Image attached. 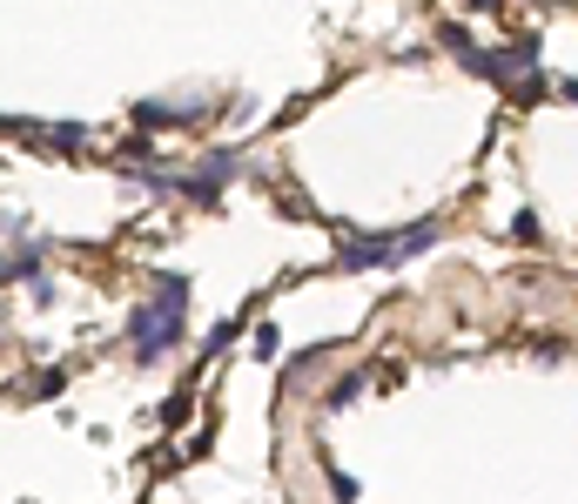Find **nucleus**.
Here are the masks:
<instances>
[{
  "label": "nucleus",
  "instance_id": "nucleus-1",
  "mask_svg": "<svg viewBox=\"0 0 578 504\" xmlns=\"http://www.w3.org/2000/svg\"><path fill=\"white\" fill-rule=\"evenodd\" d=\"M438 242V222H410V229H377V235H344L337 242V270H397L410 256H424Z\"/></svg>",
  "mask_w": 578,
  "mask_h": 504
},
{
  "label": "nucleus",
  "instance_id": "nucleus-2",
  "mask_svg": "<svg viewBox=\"0 0 578 504\" xmlns=\"http://www.w3.org/2000/svg\"><path fill=\"white\" fill-rule=\"evenodd\" d=\"M189 336V303H169V296H148L128 309V344H135V364H155L169 357Z\"/></svg>",
  "mask_w": 578,
  "mask_h": 504
},
{
  "label": "nucleus",
  "instance_id": "nucleus-3",
  "mask_svg": "<svg viewBox=\"0 0 578 504\" xmlns=\"http://www.w3.org/2000/svg\"><path fill=\"white\" fill-rule=\"evenodd\" d=\"M242 176V148H202L196 155V168L182 176V196L196 202V209H216L222 202V189Z\"/></svg>",
  "mask_w": 578,
  "mask_h": 504
},
{
  "label": "nucleus",
  "instance_id": "nucleus-4",
  "mask_svg": "<svg viewBox=\"0 0 578 504\" xmlns=\"http://www.w3.org/2000/svg\"><path fill=\"white\" fill-rule=\"evenodd\" d=\"M202 115H209V102H135V122L141 128H189Z\"/></svg>",
  "mask_w": 578,
  "mask_h": 504
},
{
  "label": "nucleus",
  "instance_id": "nucleus-5",
  "mask_svg": "<svg viewBox=\"0 0 578 504\" xmlns=\"http://www.w3.org/2000/svg\"><path fill=\"white\" fill-rule=\"evenodd\" d=\"M41 256H48L41 242H14L8 249V283H41Z\"/></svg>",
  "mask_w": 578,
  "mask_h": 504
},
{
  "label": "nucleus",
  "instance_id": "nucleus-6",
  "mask_svg": "<svg viewBox=\"0 0 578 504\" xmlns=\"http://www.w3.org/2000/svg\"><path fill=\"white\" fill-rule=\"evenodd\" d=\"M364 390H370V370L357 364V370H344L337 384H329V390H323V403H329V410H344V403H357Z\"/></svg>",
  "mask_w": 578,
  "mask_h": 504
},
{
  "label": "nucleus",
  "instance_id": "nucleus-7",
  "mask_svg": "<svg viewBox=\"0 0 578 504\" xmlns=\"http://www.w3.org/2000/svg\"><path fill=\"white\" fill-rule=\"evenodd\" d=\"M498 54H505V74H538V34H518Z\"/></svg>",
  "mask_w": 578,
  "mask_h": 504
},
{
  "label": "nucleus",
  "instance_id": "nucleus-8",
  "mask_svg": "<svg viewBox=\"0 0 578 504\" xmlns=\"http://www.w3.org/2000/svg\"><path fill=\"white\" fill-rule=\"evenodd\" d=\"M155 296H169V303H189V276H176V270H155Z\"/></svg>",
  "mask_w": 578,
  "mask_h": 504
},
{
  "label": "nucleus",
  "instance_id": "nucleus-9",
  "mask_svg": "<svg viewBox=\"0 0 578 504\" xmlns=\"http://www.w3.org/2000/svg\"><path fill=\"white\" fill-rule=\"evenodd\" d=\"M61 384H67V370H41V377H34V384H28V397H34V403H41V397H54V390H61Z\"/></svg>",
  "mask_w": 578,
  "mask_h": 504
},
{
  "label": "nucleus",
  "instance_id": "nucleus-10",
  "mask_svg": "<svg viewBox=\"0 0 578 504\" xmlns=\"http://www.w3.org/2000/svg\"><path fill=\"white\" fill-rule=\"evenodd\" d=\"M512 95H518V102H545V74H518Z\"/></svg>",
  "mask_w": 578,
  "mask_h": 504
},
{
  "label": "nucleus",
  "instance_id": "nucleus-11",
  "mask_svg": "<svg viewBox=\"0 0 578 504\" xmlns=\"http://www.w3.org/2000/svg\"><path fill=\"white\" fill-rule=\"evenodd\" d=\"M329 497H337V504H357V477H344L337 464H329Z\"/></svg>",
  "mask_w": 578,
  "mask_h": 504
},
{
  "label": "nucleus",
  "instance_id": "nucleus-12",
  "mask_svg": "<svg viewBox=\"0 0 578 504\" xmlns=\"http://www.w3.org/2000/svg\"><path fill=\"white\" fill-rule=\"evenodd\" d=\"M276 350H283V329H276V323H263V329H256V357H263V364H270V357H276Z\"/></svg>",
  "mask_w": 578,
  "mask_h": 504
},
{
  "label": "nucleus",
  "instance_id": "nucleus-13",
  "mask_svg": "<svg viewBox=\"0 0 578 504\" xmlns=\"http://www.w3.org/2000/svg\"><path fill=\"white\" fill-rule=\"evenodd\" d=\"M161 424H189V390H182V397H169V410H161Z\"/></svg>",
  "mask_w": 578,
  "mask_h": 504
},
{
  "label": "nucleus",
  "instance_id": "nucleus-14",
  "mask_svg": "<svg viewBox=\"0 0 578 504\" xmlns=\"http://www.w3.org/2000/svg\"><path fill=\"white\" fill-rule=\"evenodd\" d=\"M558 102H571V108H578V81H558Z\"/></svg>",
  "mask_w": 578,
  "mask_h": 504
}]
</instances>
